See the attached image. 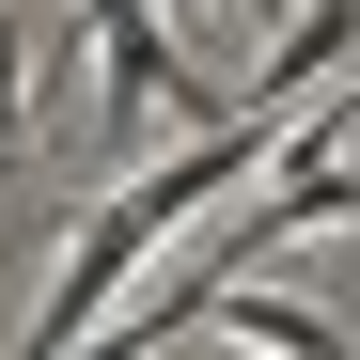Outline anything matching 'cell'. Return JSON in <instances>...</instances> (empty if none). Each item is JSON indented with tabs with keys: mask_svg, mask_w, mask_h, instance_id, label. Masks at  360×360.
I'll return each instance as SVG.
<instances>
[{
	"mask_svg": "<svg viewBox=\"0 0 360 360\" xmlns=\"http://www.w3.org/2000/svg\"><path fill=\"white\" fill-rule=\"evenodd\" d=\"M266 157H282V126H266V110H235V126H204V141L141 157L126 188L79 219V251H63V282L32 297V345H16V360H79V345H94V314H110V282H141V266H157L188 219L251 204V172H266Z\"/></svg>",
	"mask_w": 360,
	"mask_h": 360,
	"instance_id": "cell-1",
	"label": "cell"
},
{
	"mask_svg": "<svg viewBox=\"0 0 360 360\" xmlns=\"http://www.w3.org/2000/svg\"><path fill=\"white\" fill-rule=\"evenodd\" d=\"M79 32H94V94H110V141H126L141 110H188V126H235V94H219L204 63H172L157 0H79Z\"/></svg>",
	"mask_w": 360,
	"mask_h": 360,
	"instance_id": "cell-2",
	"label": "cell"
},
{
	"mask_svg": "<svg viewBox=\"0 0 360 360\" xmlns=\"http://www.w3.org/2000/svg\"><path fill=\"white\" fill-rule=\"evenodd\" d=\"M360 63V0H314V16H297L282 47H266V79H251V110L282 126V94H314V79H345Z\"/></svg>",
	"mask_w": 360,
	"mask_h": 360,
	"instance_id": "cell-3",
	"label": "cell"
},
{
	"mask_svg": "<svg viewBox=\"0 0 360 360\" xmlns=\"http://www.w3.org/2000/svg\"><path fill=\"white\" fill-rule=\"evenodd\" d=\"M204 329H235V345H266V360H345V329L329 314H297L282 282H219V314Z\"/></svg>",
	"mask_w": 360,
	"mask_h": 360,
	"instance_id": "cell-4",
	"label": "cell"
},
{
	"mask_svg": "<svg viewBox=\"0 0 360 360\" xmlns=\"http://www.w3.org/2000/svg\"><path fill=\"white\" fill-rule=\"evenodd\" d=\"M16 110H32V32L0 16V157H16Z\"/></svg>",
	"mask_w": 360,
	"mask_h": 360,
	"instance_id": "cell-5",
	"label": "cell"
},
{
	"mask_svg": "<svg viewBox=\"0 0 360 360\" xmlns=\"http://www.w3.org/2000/svg\"><path fill=\"white\" fill-rule=\"evenodd\" d=\"M345 94H360V79H345Z\"/></svg>",
	"mask_w": 360,
	"mask_h": 360,
	"instance_id": "cell-6",
	"label": "cell"
}]
</instances>
